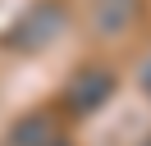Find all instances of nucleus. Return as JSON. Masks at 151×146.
Segmentation results:
<instances>
[{
    "label": "nucleus",
    "mask_w": 151,
    "mask_h": 146,
    "mask_svg": "<svg viewBox=\"0 0 151 146\" xmlns=\"http://www.w3.org/2000/svg\"><path fill=\"white\" fill-rule=\"evenodd\" d=\"M60 32H64V9H60L55 0H37V5L9 27L5 46H9V50H46Z\"/></svg>",
    "instance_id": "1"
},
{
    "label": "nucleus",
    "mask_w": 151,
    "mask_h": 146,
    "mask_svg": "<svg viewBox=\"0 0 151 146\" xmlns=\"http://www.w3.org/2000/svg\"><path fill=\"white\" fill-rule=\"evenodd\" d=\"M110 96H114V73L105 69V64L78 69L73 78H69V87H64V105L73 110V114H96Z\"/></svg>",
    "instance_id": "2"
},
{
    "label": "nucleus",
    "mask_w": 151,
    "mask_h": 146,
    "mask_svg": "<svg viewBox=\"0 0 151 146\" xmlns=\"http://www.w3.org/2000/svg\"><path fill=\"white\" fill-rule=\"evenodd\" d=\"M50 137H60V132H55V119H50L46 110H32V114L14 119V128L5 132L0 146H46Z\"/></svg>",
    "instance_id": "3"
},
{
    "label": "nucleus",
    "mask_w": 151,
    "mask_h": 146,
    "mask_svg": "<svg viewBox=\"0 0 151 146\" xmlns=\"http://www.w3.org/2000/svg\"><path fill=\"white\" fill-rule=\"evenodd\" d=\"M137 18V0H92V27L101 36H119Z\"/></svg>",
    "instance_id": "4"
},
{
    "label": "nucleus",
    "mask_w": 151,
    "mask_h": 146,
    "mask_svg": "<svg viewBox=\"0 0 151 146\" xmlns=\"http://www.w3.org/2000/svg\"><path fill=\"white\" fill-rule=\"evenodd\" d=\"M142 91H147V96H151V64H147V69H142Z\"/></svg>",
    "instance_id": "5"
},
{
    "label": "nucleus",
    "mask_w": 151,
    "mask_h": 146,
    "mask_svg": "<svg viewBox=\"0 0 151 146\" xmlns=\"http://www.w3.org/2000/svg\"><path fill=\"white\" fill-rule=\"evenodd\" d=\"M46 146H69V142H64V137H50V142H46Z\"/></svg>",
    "instance_id": "6"
},
{
    "label": "nucleus",
    "mask_w": 151,
    "mask_h": 146,
    "mask_svg": "<svg viewBox=\"0 0 151 146\" xmlns=\"http://www.w3.org/2000/svg\"><path fill=\"white\" fill-rule=\"evenodd\" d=\"M142 146H151V137H147V142H142Z\"/></svg>",
    "instance_id": "7"
}]
</instances>
